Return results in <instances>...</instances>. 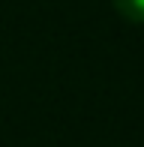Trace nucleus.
Masks as SVG:
<instances>
[{
    "instance_id": "f257e3e1",
    "label": "nucleus",
    "mask_w": 144,
    "mask_h": 147,
    "mask_svg": "<svg viewBox=\"0 0 144 147\" xmlns=\"http://www.w3.org/2000/svg\"><path fill=\"white\" fill-rule=\"evenodd\" d=\"M114 9L120 12L126 21L144 24V0H114Z\"/></svg>"
}]
</instances>
